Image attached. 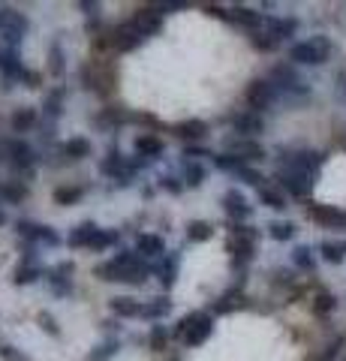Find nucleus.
<instances>
[{"label":"nucleus","mask_w":346,"mask_h":361,"mask_svg":"<svg viewBox=\"0 0 346 361\" xmlns=\"http://www.w3.org/2000/svg\"><path fill=\"white\" fill-rule=\"evenodd\" d=\"M73 271H75L73 262H58L46 271V283L54 295H73Z\"/></svg>","instance_id":"nucleus-16"},{"label":"nucleus","mask_w":346,"mask_h":361,"mask_svg":"<svg viewBox=\"0 0 346 361\" xmlns=\"http://www.w3.org/2000/svg\"><path fill=\"white\" fill-rule=\"evenodd\" d=\"M157 184H160V187L166 190V193H172V196H181L184 190H187V187H184V180L178 178V175H172V172L160 175V178H157Z\"/></svg>","instance_id":"nucleus-47"},{"label":"nucleus","mask_w":346,"mask_h":361,"mask_svg":"<svg viewBox=\"0 0 346 361\" xmlns=\"http://www.w3.org/2000/svg\"><path fill=\"white\" fill-rule=\"evenodd\" d=\"M338 310V298L331 295V292H316V298H314V313L319 316H328Z\"/></svg>","instance_id":"nucleus-44"},{"label":"nucleus","mask_w":346,"mask_h":361,"mask_svg":"<svg viewBox=\"0 0 346 361\" xmlns=\"http://www.w3.org/2000/svg\"><path fill=\"white\" fill-rule=\"evenodd\" d=\"M6 223V214H4V208H0V226H4Z\"/></svg>","instance_id":"nucleus-54"},{"label":"nucleus","mask_w":346,"mask_h":361,"mask_svg":"<svg viewBox=\"0 0 346 361\" xmlns=\"http://www.w3.org/2000/svg\"><path fill=\"white\" fill-rule=\"evenodd\" d=\"M169 361H178V358H175V355H172V358H169Z\"/></svg>","instance_id":"nucleus-55"},{"label":"nucleus","mask_w":346,"mask_h":361,"mask_svg":"<svg viewBox=\"0 0 346 361\" xmlns=\"http://www.w3.org/2000/svg\"><path fill=\"white\" fill-rule=\"evenodd\" d=\"M148 346L154 349V353H163V349L169 346V331H166L160 322L151 325V331H148Z\"/></svg>","instance_id":"nucleus-42"},{"label":"nucleus","mask_w":346,"mask_h":361,"mask_svg":"<svg viewBox=\"0 0 346 361\" xmlns=\"http://www.w3.org/2000/svg\"><path fill=\"white\" fill-rule=\"evenodd\" d=\"M181 180H184V187L187 190H196V187H202L205 184V166L199 163V160H184V169H181Z\"/></svg>","instance_id":"nucleus-33"},{"label":"nucleus","mask_w":346,"mask_h":361,"mask_svg":"<svg viewBox=\"0 0 346 361\" xmlns=\"http://www.w3.org/2000/svg\"><path fill=\"white\" fill-rule=\"evenodd\" d=\"M319 253H322V259H326L328 265H340L346 259V244L343 241H322Z\"/></svg>","instance_id":"nucleus-36"},{"label":"nucleus","mask_w":346,"mask_h":361,"mask_svg":"<svg viewBox=\"0 0 346 361\" xmlns=\"http://www.w3.org/2000/svg\"><path fill=\"white\" fill-rule=\"evenodd\" d=\"M132 21H136V27L151 39L154 33L163 27V13H160V6H139L136 16H132Z\"/></svg>","instance_id":"nucleus-19"},{"label":"nucleus","mask_w":346,"mask_h":361,"mask_svg":"<svg viewBox=\"0 0 346 361\" xmlns=\"http://www.w3.org/2000/svg\"><path fill=\"white\" fill-rule=\"evenodd\" d=\"M0 73H4L6 82H18V85H27V87H39V73H30L25 63H21V54L18 49H6L0 51Z\"/></svg>","instance_id":"nucleus-7"},{"label":"nucleus","mask_w":346,"mask_h":361,"mask_svg":"<svg viewBox=\"0 0 346 361\" xmlns=\"http://www.w3.org/2000/svg\"><path fill=\"white\" fill-rule=\"evenodd\" d=\"M220 205H223V211H226V217L232 223H244V220L253 217V205L247 202V196H244L241 190H235V187H229L226 193H223Z\"/></svg>","instance_id":"nucleus-14"},{"label":"nucleus","mask_w":346,"mask_h":361,"mask_svg":"<svg viewBox=\"0 0 346 361\" xmlns=\"http://www.w3.org/2000/svg\"><path fill=\"white\" fill-rule=\"evenodd\" d=\"M307 217L314 223H322L328 229H346V211H338L331 205H310L307 208Z\"/></svg>","instance_id":"nucleus-18"},{"label":"nucleus","mask_w":346,"mask_h":361,"mask_svg":"<svg viewBox=\"0 0 346 361\" xmlns=\"http://www.w3.org/2000/svg\"><path fill=\"white\" fill-rule=\"evenodd\" d=\"M37 160H39V154L33 145H27L25 139H6V163L18 178H33Z\"/></svg>","instance_id":"nucleus-5"},{"label":"nucleus","mask_w":346,"mask_h":361,"mask_svg":"<svg viewBox=\"0 0 346 361\" xmlns=\"http://www.w3.org/2000/svg\"><path fill=\"white\" fill-rule=\"evenodd\" d=\"M130 121V115L124 109H118V106H106L103 111H97V118H94V123L99 130H115V127H121V123H127Z\"/></svg>","instance_id":"nucleus-29"},{"label":"nucleus","mask_w":346,"mask_h":361,"mask_svg":"<svg viewBox=\"0 0 346 361\" xmlns=\"http://www.w3.org/2000/svg\"><path fill=\"white\" fill-rule=\"evenodd\" d=\"M85 196V187H58L54 190V202L58 205H75V202H82Z\"/></svg>","instance_id":"nucleus-43"},{"label":"nucleus","mask_w":346,"mask_h":361,"mask_svg":"<svg viewBox=\"0 0 346 361\" xmlns=\"http://www.w3.org/2000/svg\"><path fill=\"white\" fill-rule=\"evenodd\" d=\"M259 202H262L265 208H271V211H286V196L277 193V190H271V187H262L259 190Z\"/></svg>","instance_id":"nucleus-40"},{"label":"nucleus","mask_w":346,"mask_h":361,"mask_svg":"<svg viewBox=\"0 0 346 361\" xmlns=\"http://www.w3.org/2000/svg\"><path fill=\"white\" fill-rule=\"evenodd\" d=\"M39 123V115H37V109L33 106H21L13 111V118H9V127H13V133H30L33 127Z\"/></svg>","instance_id":"nucleus-26"},{"label":"nucleus","mask_w":346,"mask_h":361,"mask_svg":"<svg viewBox=\"0 0 346 361\" xmlns=\"http://www.w3.org/2000/svg\"><path fill=\"white\" fill-rule=\"evenodd\" d=\"M82 85H85V90H91V94H97V97H109L111 94V78L99 73L97 63H85L82 66Z\"/></svg>","instance_id":"nucleus-17"},{"label":"nucleus","mask_w":346,"mask_h":361,"mask_svg":"<svg viewBox=\"0 0 346 361\" xmlns=\"http://www.w3.org/2000/svg\"><path fill=\"white\" fill-rule=\"evenodd\" d=\"M238 301H241V289H232V292H226V295H223V298L214 304V313H229V310H235Z\"/></svg>","instance_id":"nucleus-49"},{"label":"nucleus","mask_w":346,"mask_h":361,"mask_svg":"<svg viewBox=\"0 0 346 361\" xmlns=\"http://www.w3.org/2000/svg\"><path fill=\"white\" fill-rule=\"evenodd\" d=\"M232 130H235L241 139H256V135L265 133V118L259 115V111L253 109H244V111H235V115L229 118Z\"/></svg>","instance_id":"nucleus-15"},{"label":"nucleus","mask_w":346,"mask_h":361,"mask_svg":"<svg viewBox=\"0 0 346 361\" xmlns=\"http://www.w3.org/2000/svg\"><path fill=\"white\" fill-rule=\"evenodd\" d=\"M132 148H136V157H142V160H154V157H160L166 151V145L157 133H142V135H136Z\"/></svg>","instance_id":"nucleus-20"},{"label":"nucleus","mask_w":346,"mask_h":361,"mask_svg":"<svg viewBox=\"0 0 346 361\" xmlns=\"http://www.w3.org/2000/svg\"><path fill=\"white\" fill-rule=\"evenodd\" d=\"M343 361H346V358H343Z\"/></svg>","instance_id":"nucleus-56"},{"label":"nucleus","mask_w":346,"mask_h":361,"mask_svg":"<svg viewBox=\"0 0 346 361\" xmlns=\"http://www.w3.org/2000/svg\"><path fill=\"white\" fill-rule=\"evenodd\" d=\"M61 154L66 157V160H85V157H91V139H85V135L66 139L61 145Z\"/></svg>","instance_id":"nucleus-30"},{"label":"nucleus","mask_w":346,"mask_h":361,"mask_svg":"<svg viewBox=\"0 0 346 361\" xmlns=\"http://www.w3.org/2000/svg\"><path fill=\"white\" fill-rule=\"evenodd\" d=\"M331 51H334L331 39L316 33V37H310L304 42H295L292 49H289V61L301 63V66H322L331 61Z\"/></svg>","instance_id":"nucleus-3"},{"label":"nucleus","mask_w":346,"mask_h":361,"mask_svg":"<svg viewBox=\"0 0 346 361\" xmlns=\"http://www.w3.org/2000/svg\"><path fill=\"white\" fill-rule=\"evenodd\" d=\"M295 30H298V21H295V18L265 16V33H271L277 42H280V39H289V37H295Z\"/></svg>","instance_id":"nucleus-24"},{"label":"nucleus","mask_w":346,"mask_h":361,"mask_svg":"<svg viewBox=\"0 0 346 361\" xmlns=\"http://www.w3.org/2000/svg\"><path fill=\"white\" fill-rule=\"evenodd\" d=\"M16 232L18 238L37 247V244H46V247H58L61 244V235L51 229V226H42V223H33V220H16Z\"/></svg>","instance_id":"nucleus-9"},{"label":"nucleus","mask_w":346,"mask_h":361,"mask_svg":"<svg viewBox=\"0 0 346 361\" xmlns=\"http://www.w3.org/2000/svg\"><path fill=\"white\" fill-rule=\"evenodd\" d=\"M214 334V316L205 313V310H193V313H187L181 322L175 325V337H181V343L184 346H202L208 337Z\"/></svg>","instance_id":"nucleus-2"},{"label":"nucleus","mask_w":346,"mask_h":361,"mask_svg":"<svg viewBox=\"0 0 346 361\" xmlns=\"http://www.w3.org/2000/svg\"><path fill=\"white\" fill-rule=\"evenodd\" d=\"M274 283H283V286L295 283V271H289V268H277V271H274Z\"/></svg>","instance_id":"nucleus-52"},{"label":"nucleus","mask_w":346,"mask_h":361,"mask_svg":"<svg viewBox=\"0 0 346 361\" xmlns=\"http://www.w3.org/2000/svg\"><path fill=\"white\" fill-rule=\"evenodd\" d=\"M118 241H121V232H115V229H99L94 244H91V250H109V247L118 244Z\"/></svg>","instance_id":"nucleus-45"},{"label":"nucleus","mask_w":346,"mask_h":361,"mask_svg":"<svg viewBox=\"0 0 346 361\" xmlns=\"http://www.w3.org/2000/svg\"><path fill=\"white\" fill-rule=\"evenodd\" d=\"M169 313H172L169 298H154L144 304V310H142V316H148V319H160V316H169Z\"/></svg>","instance_id":"nucleus-41"},{"label":"nucleus","mask_w":346,"mask_h":361,"mask_svg":"<svg viewBox=\"0 0 346 361\" xmlns=\"http://www.w3.org/2000/svg\"><path fill=\"white\" fill-rule=\"evenodd\" d=\"M322 163H326V154L322 151H310V148H280V169H295V172H304L310 178L319 175Z\"/></svg>","instance_id":"nucleus-4"},{"label":"nucleus","mask_w":346,"mask_h":361,"mask_svg":"<svg viewBox=\"0 0 346 361\" xmlns=\"http://www.w3.org/2000/svg\"><path fill=\"white\" fill-rule=\"evenodd\" d=\"M292 265H295L298 271H316V256H314V250H310L307 244H298L295 250H292Z\"/></svg>","instance_id":"nucleus-37"},{"label":"nucleus","mask_w":346,"mask_h":361,"mask_svg":"<svg viewBox=\"0 0 346 361\" xmlns=\"http://www.w3.org/2000/svg\"><path fill=\"white\" fill-rule=\"evenodd\" d=\"M144 39H148V37H144V33L136 27V21H132V18L130 21H121V25L109 33V45L115 51H136Z\"/></svg>","instance_id":"nucleus-11"},{"label":"nucleus","mask_w":346,"mask_h":361,"mask_svg":"<svg viewBox=\"0 0 346 361\" xmlns=\"http://www.w3.org/2000/svg\"><path fill=\"white\" fill-rule=\"evenodd\" d=\"M298 232V226L292 220H271L268 223V235H271L274 241H292Z\"/></svg>","instance_id":"nucleus-35"},{"label":"nucleus","mask_w":346,"mask_h":361,"mask_svg":"<svg viewBox=\"0 0 346 361\" xmlns=\"http://www.w3.org/2000/svg\"><path fill=\"white\" fill-rule=\"evenodd\" d=\"M211 235H214V226H211L208 220H193L187 226V241L202 244V241H211Z\"/></svg>","instance_id":"nucleus-38"},{"label":"nucleus","mask_w":346,"mask_h":361,"mask_svg":"<svg viewBox=\"0 0 346 361\" xmlns=\"http://www.w3.org/2000/svg\"><path fill=\"white\" fill-rule=\"evenodd\" d=\"M39 325H42V329H46L51 337H61V329H58V322H54V316H51V313L42 310V313H39Z\"/></svg>","instance_id":"nucleus-51"},{"label":"nucleus","mask_w":346,"mask_h":361,"mask_svg":"<svg viewBox=\"0 0 346 361\" xmlns=\"http://www.w3.org/2000/svg\"><path fill=\"white\" fill-rule=\"evenodd\" d=\"M39 277H46V268L39 262H33V259H25V265L16 268V286H27V283H37Z\"/></svg>","instance_id":"nucleus-32"},{"label":"nucleus","mask_w":346,"mask_h":361,"mask_svg":"<svg viewBox=\"0 0 346 361\" xmlns=\"http://www.w3.org/2000/svg\"><path fill=\"white\" fill-rule=\"evenodd\" d=\"M175 133L181 135V139H187V142H199V139H205L208 123H205V121H199V118H190V121L175 123Z\"/></svg>","instance_id":"nucleus-31"},{"label":"nucleus","mask_w":346,"mask_h":361,"mask_svg":"<svg viewBox=\"0 0 346 361\" xmlns=\"http://www.w3.org/2000/svg\"><path fill=\"white\" fill-rule=\"evenodd\" d=\"M250 42H253V49H259V51H274L277 45H280V42L271 37V33H259V30L250 37Z\"/></svg>","instance_id":"nucleus-50"},{"label":"nucleus","mask_w":346,"mask_h":361,"mask_svg":"<svg viewBox=\"0 0 346 361\" xmlns=\"http://www.w3.org/2000/svg\"><path fill=\"white\" fill-rule=\"evenodd\" d=\"M109 310L115 316H121V319H136V316H142L144 304H139L136 298H130V295H115L109 301Z\"/></svg>","instance_id":"nucleus-25"},{"label":"nucleus","mask_w":346,"mask_h":361,"mask_svg":"<svg viewBox=\"0 0 346 361\" xmlns=\"http://www.w3.org/2000/svg\"><path fill=\"white\" fill-rule=\"evenodd\" d=\"M121 349V341L118 337H109V341H103L97 349H91V355H87V361H109L111 355H115Z\"/></svg>","instance_id":"nucleus-39"},{"label":"nucleus","mask_w":346,"mask_h":361,"mask_svg":"<svg viewBox=\"0 0 346 361\" xmlns=\"http://www.w3.org/2000/svg\"><path fill=\"white\" fill-rule=\"evenodd\" d=\"M97 232H99V226H97L94 220H85V223L75 226L70 235H66V244L75 247V250H79V247H87V250H91V244H94V238H97Z\"/></svg>","instance_id":"nucleus-23"},{"label":"nucleus","mask_w":346,"mask_h":361,"mask_svg":"<svg viewBox=\"0 0 346 361\" xmlns=\"http://www.w3.org/2000/svg\"><path fill=\"white\" fill-rule=\"evenodd\" d=\"M247 103H250V109L253 111H265V109H271L277 99H280V90H277L268 78H256V82H250V87H247Z\"/></svg>","instance_id":"nucleus-13"},{"label":"nucleus","mask_w":346,"mask_h":361,"mask_svg":"<svg viewBox=\"0 0 346 361\" xmlns=\"http://www.w3.org/2000/svg\"><path fill=\"white\" fill-rule=\"evenodd\" d=\"M268 82L280 90V97H289V99H292V97H310L307 82L289 63H277L271 70V75H268Z\"/></svg>","instance_id":"nucleus-8"},{"label":"nucleus","mask_w":346,"mask_h":361,"mask_svg":"<svg viewBox=\"0 0 346 361\" xmlns=\"http://www.w3.org/2000/svg\"><path fill=\"white\" fill-rule=\"evenodd\" d=\"M63 106H66V90L63 87L49 90L46 99H42V118L49 123H58V118L63 115Z\"/></svg>","instance_id":"nucleus-21"},{"label":"nucleus","mask_w":346,"mask_h":361,"mask_svg":"<svg viewBox=\"0 0 346 361\" xmlns=\"http://www.w3.org/2000/svg\"><path fill=\"white\" fill-rule=\"evenodd\" d=\"M235 178H238V180H244V184H250V187H256V190H262V187H268V184H265V175H262V172H256V169H253V166H244V169H241V172H238Z\"/></svg>","instance_id":"nucleus-48"},{"label":"nucleus","mask_w":346,"mask_h":361,"mask_svg":"<svg viewBox=\"0 0 346 361\" xmlns=\"http://www.w3.org/2000/svg\"><path fill=\"white\" fill-rule=\"evenodd\" d=\"M0 358H4V361H27L25 355L16 353V349H13V346H6V343H0Z\"/></svg>","instance_id":"nucleus-53"},{"label":"nucleus","mask_w":346,"mask_h":361,"mask_svg":"<svg viewBox=\"0 0 346 361\" xmlns=\"http://www.w3.org/2000/svg\"><path fill=\"white\" fill-rule=\"evenodd\" d=\"M49 73L54 78L63 75V49H61V42H51V49H49Z\"/></svg>","instance_id":"nucleus-46"},{"label":"nucleus","mask_w":346,"mask_h":361,"mask_svg":"<svg viewBox=\"0 0 346 361\" xmlns=\"http://www.w3.org/2000/svg\"><path fill=\"white\" fill-rule=\"evenodd\" d=\"M30 18L16 6H0V37L6 39L9 49H18V42L27 37Z\"/></svg>","instance_id":"nucleus-6"},{"label":"nucleus","mask_w":346,"mask_h":361,"mask_svg":"<svg viewBox=\"0 0 346 361\" xmlns=\"http://www.w3.org/2000/svg\"><path fill=\"white\" fill-rule=\"evenodd\" d=\"M223 154H232L244 163H256V160H265V148L256 139H241V135H226L223 139Z\"/></svg>","instance_id":"nucleus-12"},{"label":"nucleus","mask_w":346,"mask_h":361,"mask_svg":"<svg viewBox=\"0 0 346 361\" xmlns=\"http://www.w3.org/2000/svg\"><path fill=\"white\" fill-rule=\"evenodd\" d=\"M256 241H259V232L247 223H229V241L226 250L232 256V268H244L253 262L256 256Z\"/></svg>","instance_id":"nucleus-1"},{"label":"nucleus","mask_w":346,"mask_h":361,"mask_svg":"<svg viewBox=\"0 0 346 361\" xmlns=\"http://www.w3.org/2000/svg\"><path fill=\"white\" fill-rule=\"evenodd\" d=\"M136 253L142 259H157V256H166V241L160 238V235L154 232H142L136 238Z\"/></svg>","instance_id":"nucleus-22"},{"label":"nucleus","mask_w":346,"mask_h":361,"mask_svg":"<svg viewBox=\"0 0 346 361\" xmlns=\"http://www.w3.org/2000/svg\"><path fill=\"white\" fill-rule=\"evenodd\" d=\"M229 21H235V25H244V27H265V16L262 13H256V9L250 6H232L229 9Z\"/></svg>","instance_id":"nucleus-27"},{"label":"nucleus","mask_w":346,"mask_h":361,"mask_svg":"<svg viewBox=\"0 0 346 361\" xmlns=\"http://www.w3.org/2000/svg\"><path fill=\"white\" fill-rule=\"evenodd\" d=\"M274 180L280 184V190H286V193L295 196V199L310 196V190H314V184H316V178H310L304 172H295V169H277Z\"/></svg>","instance_id":"nucleus-10"},{"label":"nucleus","mask_w":346,"mask_h":361,"mask_svg":"<svg viewBox=\"0 0 346 361\" xmlns=\"http://www.w3.org/2000/svg\"><path fill=\"white\" fill-rule=\"evenodd\" d=\"M178 268H181V253H166V256H163V262H160V268H157L163 289H172V286H175Z\"/></svg>","instance_id":"nucleus-28"},{"label":"nucleus","mask_w":346,"mask_h":361,"mask_svg":"<svg viewBox=\"0 0 346 361\" xmlns=\"http://www.w3.org/2000/svg\"><path fill=\"white\" fill-rule=\"evenodd\" d=\"M27 193H30L27 184H18V180H4V184H0V199H4V202H13V205L25 202Z\"/></svg>","instance_id":"nucleus-34"}]
</instances>
